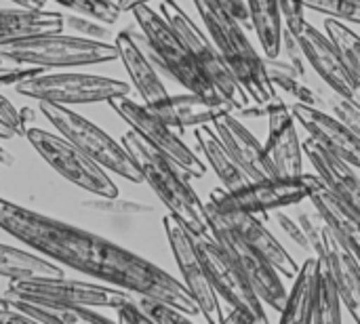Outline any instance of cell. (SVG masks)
<instances>
[{
	"instance_id": "cell-11",
	"label": "cell",
	"mask_w": 360,
	"mask_h": 324,
	"mask_svg": "<svg viewBox=\"0 0 360 324\" xmlns=\"http://www.w3.org/2000/svg\"><path fill=\"white\" fill-rule=\"evenodd\" d=\"M297 221L308 236L310 253L323 255L327 259V266L342 295V304L346 306L352 320L360 323V259L327 226L316 209L312 213H302Z\"/></svg>"
},
{
	"instance_id": "cell-10",
	"label": "cell",
	"mask_w": 360,
	"mask_h": 324,
	"mask_svg": "<svg viewBox=\"0 0 360 324\" xmlns=\"http://www.w3.org/2000/svg\"><path fill=\"white\" fill-rule=\"evenodd\" d=\"M160 13L173 25V30L181 36V40L190 48L192 57L196 59L198 67L211 80L215 91L221 97H226L234 105V110L245 108L247 103H251L249 95L245 93V89L238 84V80L230 72V67H228L224 55L219 53L217 44L213 42V38L207 32H202L175 0H162L160 2Z\"/></svg>"
},
{
	"instance_id": "cell-1",
	"label": "cell",
	"mask_w": 360,
	"mask_h": 324,
	"mask_svg": "<svg viewBox=\"0 0 360 324\" xmlns=\"http://www.w3.org/2000/svg\"><path fill=\"white\" fill-rule=\"evenodd\" d=\"M0 230L63 268H72L135 295L162 299L192 318L200 314L196 299L184 283L103 236L46 217L6 198H0Z\"/></svg>"
},
{
	"instance_id": "cell-16",
	"label": "cell",
	"mask_w": 360,
	"mask_h": 324,
	"mask_svg": "<svg viewBox=\"0 0 360 324\" xmlns=\"http://www.w3.org/2000/svg\"><path fill=\"white\" fill-rule=\"evenodd\" d=\"M285 27L297 40L314 74L323 78L331 89L348 97L356 108H360V82L346 65L342 53L327 36V32H321L308 19H304L297 25H285Z\"/></svg>"
},
{
	"instance_id": "cell-14",
	"label": "cell",
	"mask_w": 360,
	"mask_h": 324,
	"mask_svg": "<svg viewBox=\"0 0 360 324\" xmlns=\"http://www.w3.org/2000/svg\"><path fill=\"white\" fill-rule=\"evenodd\" d=\"M162 226H165V234L173 251L175 264L181 272V283L186 285L190 295L196 299L202 318L207 323H224L221 302L213 289L209 270L196 247V236H192L171 213L162 219Z\"/></svg>"
},
{
	"instance_id": "cell-41",
	"label": "cell",
	"mask_w": 360,
	"mask_h": 324,
	"mask_svg": "<svg viewBox=\"0 0 360 324\" xmlns=\"http://www.w3.org/2000/svg\"><path fill=\"white\" fill-rule=\"evenodd\" d=\"M274 217H276L278 226H281V228L291 236V240H295L304 251H308V253H310V242H308V236H306L304 228L300 226V221H297V219H291L289 215H285V213H283V209L274 211Z\"/></svg>"
},
{
	"instance_id": "cell-48",
	"label": "cell",
	"mask_w": 360,
	"mask_h": 324,
	"mask_svg": "<svg viewBox=\"0 0 360 324\" xmlns=\"http://www.w3.org/2000/svg\"><path fill=\"white\" fill-rule=\"evenodd\" d=\"M15 137V133L0 120V139H13Z\"/></svg>"
},
{
	"instance_id": "cell-30",
	"label": "cell",
	"mask_w": 360,
	"mask_h": 324,
	"mask_svg": "<svg viewBox=\"0 0 360 324\" xmlns=\"http://www.w3.org/2000/svg\"><path fill=\"white\" fill-rule=\"evenodd\" d=\"M0 276L8 280H25V278H59L63 276V266L53 259L8 245H0Z\"/></svg>"
},
{
	"instance_id": "cell-21",
	"label": "cell",
	"mask_w": 360,
	"mask_h": 324,
	"mask_svg": "<svg viewBox=\"0 0 360 324\" xmlns=\"http://www.w3.org/2000/svg\"><path fill=\"white\" fill-rule=\"evenodd\" d=\"M213 129L251 179L276 175V169L268 158L264 143H259V139L240 122V118L234 112L217 116L213 120Z\"/></svg>"
},
{
	"instance_id": "cell-7",
	"label": "cell",
	"mask_w": 360,
	"mask_h": 324,
	"mask_svg": "<svg viewBox=\"0 0 360 324\" xmlns=\"http://www.w3.org/2000/svg\"><path fill=\"white\" fill-rule=\"evenodd\" d=\"M25 139L32 143V148L38 152V156L63 179L74 183L76 188L97 196L116 200L118 198V186L108 175V171L95 162L91 156H86L80 148H76L72 141H68L59 133H49L44 129L30 127L25 133Z\"/></svg>"
},
{
	"instance_id": "cell-46",
	"label": "cell",
	"mask_w": 360,
	"mask_h": 324,
	"mask_svg": "<svg viewBox=\"0 0 360 324\" xmlns=\"http://www.w3.org/2000/svg\"><path fill=\"white\" fill-rule=\"evenodd\" d=\"M0 164H2V167H13V164H15L13 154H11L8 150H4L2 145H0Z\"/></svg>"
},
{
	"instance_id": "cell-20",
	"label": "cell",
	"mask_w": 360,
	"mask_h": 324,
	"mask_svg": "<svg viewBox=\"0 0 360 324\" xmlns=\"http://www.w3.org/2000/svg\"><path fill=\"white\" fill-rule=\"evenodd\" d=\"M114 44L118 48V59L122 61L133 86L141 95L143 105H148L152 112H156L169 99L171 93L162 84L158 67L154 65V61L143 51L137 32L131 27L120 30L114 38Z\"/></svg>"
},
{
	"instance_id": "cell-27",
	"label": "cell",
	"mask_w": 360,
	"mask_h": 324,
	"mask_svg": "<svg viewBox=\"0 0 360 324\" xmlns=\"http://www.w3.org/2000/svg\"><path fill=\"white\" fill-rule=\"evenodd\" d=\"M2 304H8L21 312H25L34 323H65V324H86V323H112L108 316L99 314V310L93 308H72V306H59L25 295H17L13 291H4L0 295Z\"/></svg>"
},
{
	"instance_id": "cell-13",
	"label": "cell",
	"mask_w": 360,
	"mask_h": 324,
	"mask_svg": "<svg viewBox=\"0 0 360 324\" xmlns=\"http://www.w3.org/2000/svg\"><path fill=\"white\" fill-rule=\"evenodd\" d=\"M108 103L135 133H139L152 148H156L160 154H165L171 162H175L179 169H184L190 177H205L207 164L179 137V129L167 124L148 105L133 101L129 95L112 97Z\"/></svg>"
},
{
	"instance_id": "cell-5",
	"label": "cell",
	"mask_w": 360,
	"mask_h": 324,
	"mask_svg": "<svg viewBox=\"0 0 360 324\" xmlns=\"http://www.w3.org/2000/svg\"><path fill=\"white\" fill-rule=\"evenodd\" d=\"M0 55L13 63L40 67H80L118 59L114 42L84 36H65L61 32L23 36L0 42Z\"/></svg>"
},
{
	"instance_id": "cell-24",
	"label": "cell",
	"mask_w": 360,
	"mask_h": 324,
	"mask_svg": "<svg viewBox=\"0 0 360 324\" xmlns=\"http://www.w3.org/2000/svg\"><path fill=\"white\" fill-rule=\"evenodd\" d=\"M226 112H234V105L224 97H205L198 93L169 95V99L154 112L167 124L175 129H196L200 124H213V120Z\"/></svg>"
},
{
	"instance_id": "cell-33",
	"label": "cell",
	"mask_w": 360,
	"mask_h": 324,
	"mask_svg": "<svg viewBox=\"0 0 360 324\" xmlns=\"http://www.w3.org/2000/svg\"><path fill=\"white\" fill-rule=\"evenodd\" d=\"M325 32L327 36L333 40V44L338 46V51L342 53L346 65L350 67V72L356 76V80L360 82V36L348 27L344 21L327 17L325 19Z\"/></svg>"
},
{
	"instance_id": "cell-37",
	"label": "cell",
	"mask_w": 360,
	"mask_h": 324,
	"mask_svg": "<svg viewBox=\"0 0 360 324\" xmlns=\"http://www.w3.org/2000/svg\"><path fill=\"white\" fill-rule=\"evenodd\" d=\"M105 25L108 23H101L97 19L84 17V15H65V27L74 30L78 36H84V38L105 40V36H112Z\"/></svg>"
},
{
	"instance_id": "cell-26",
	"label": "cell",
	"mask_w": 360,
	"mask_h": 324,
	"mask_svg": "<svg viewBox=\"0 0 360 324\" xmlns=\"http://www.w3.org/2000/svg\"><path fill=\"white\" fill-rule=\"evenodd\" d=\"M319 293V257L312 255L302 264L297 276L293 278V289L287 293V304L278 314L281 323H316Z\"/></svg>"
},
{
	"instance_id": "cell-38",
	"label": "cell",
	"mask_w": 360,
	"mask_h": 324,
	"mask_svg": "<svg viewBox=\"0 0 360 324\" xmlns=\"http://www.w3.org/2000/svg\"><path fill=\"white\" fill-rule=\"evenodd\" d=\"M46 67L40 65H25V67H0V89H17L23 82L40 76Z\"/></svg>"
},
{
	"instance_id": "cell-31",
	"label": "cell",
	"mask_w": 360,
	"mask_h": 324,
	"mask_svg": "<svg viewBox=\"0 0 360 324\" xmlns=\"http://www.w3.org/2000/svg\"><path fill=\"white\" fill-rule=\"evenodd\" d=\"M249 15L253 21V32L259 38L264 57L276 59L283 55V8L281 0H247Z\"/></svg>"
},
{
	"instance_id": "cell-32",
	"label": "cell",
	"mask_w": 360,
	"mask_h": 324,
	"mask_svg": "<svg viewBox=\"0 0 360 324\" xmlns=\"http://www.w3.org/2000/svg\"><path fill=\"white\" fill-rule=\"evenodd\" d=\"M316 257H319V280H321L316 323H342V306H344L342 295L327 266V259L323 255H316Z\"/></svg>"
},
{
	"instance_id": "cell-28",
	"label": "cell",
	"mask_w": 360,
	"mask_h": 324,
	"mask_svg": "<svg viewBox=\"0 0 360 324\" xmlns=\"http://www.w3.org/2000/svg\"><path fill=\"white\" fill-rule=\"evenodd\" d=\"M65 15L46 8H0V42L23 38V36H40L63 32Z\"/></svg>"
},
{
	"instance_id": "cell-50",
	"label": "cell",
	"mask_w": 360,
	"mask_h": 324,
	"mask_svg": "<svg viewBox=\"0 0 360 324\" xmlns=\"http://www.w3.org/2000/svg\"><path fill=\"white\" fill-rule=\"evenodd\" d=\"M6 63H8V59H6V57H2V55H0V67H4V65H6Z\"/></svg>"
},
{
	"instance_id": "cell-3",
	"label": "cell",
	"mask_w": 360,
	"mask_h": 324,
	"mask_svg": "<svg viewBox=\"0 0 360 324\" xmlns=\"http://www.w3.org/2000/svg\"><path fill=\"white\" fill-rule=\"evenodd\" d=\"M192 2L207 27V34L217 44L230 72L245 89L249 99L255 103H268L270 99H274L278 93L268 76L266 57L257 53V48L251 44L247 30L240 23H236L230 15L219 11L211 0Z\"/></svg>"
},
{
	"instance_id": "cell-9",
	"label": "cell",
	"mask_w": 360,
	"mask_h": 324,
	"mask_svg": "<svg viewBox=\"0 0 360 324\" xmlns=\"http://www.w3.org/2000/svg\"><path fill=\"white\" fill-rule=\"evenodd\" d=\"M209 236L219 245V249L230 257V261L238 268V272L247 278L253 291L259 295L264 306H270L278 314L287 304V289L283 285L281 272L247 240H243L232 228H228L209 207Z\"/></svg>"
},
{
	"instance_id": "cell-35",
	"label": "cell",
	"mask_w": 360,
	"mask_h": 324,
	"mask_svg": "<svg viewBox=\"0 0 360 324\" xmlns=\"http://www.w3.org/2000/svg\"><path fill=\"white\" fill-rule=\"evenodd\" d=\"M304 6L306 11H314L344 23H360V0H304Z\"/></svg>"
},
{
	"instance_id": "cell-6",
	"label": "cell",
	"mask_w": 360,
	"mask_h": 324,
	"mask_svg": "<svg viewBox=\"0 0 360 324\" xmlns=\"http://www.w3.org/2000/svg\"><path fill=\"white\" fill-rule=\"evenodd\" d=\"M40 112L59 135H63L68 141L80 148L86 156L99 162L105 171L116 173L118 177L133 181V183L143 181V175L137 162L133 160L129 150L122 145V141L118 143L95 122L70 110L68 105L51 103V101H40Z\"/></svg>"
},
{
	"instance_id": "cell-2",
	"label": "cell",
	"mask_w": 360,
	"mask_h": 324,
	"mask_svg": "<svg viewBox=\"0 0 360 324\" xmlns=\"http://www.w3.org/2000/svg\"><path fill=\"white\" fill-rule=\"evenodd\" d=\"M122 145L129 150L133 160L137 162L143 181L152 188V192L160 198L167 211L192 234V236H209V215L207 205L198 198V194L188 183V173L171 162L165 154L152 148L139 133L133 129L122 135Z\"/></svg>"
},
{
	"instance_id": "cell-39",
	"label": "cell",
	"mask_w": 360,
	"mask_h": 324,
	"mask_svg": "<svg viewBox=\"0 0 360 324\" xmlns=\"http://www.w3.org/2000/svg\"><path fill=\"white\" fill-rule=\"evenodd\" d=\"M0 120L15 133V137H25V133L30 129L21 118V110H17L8 101V97H4L2 93H0Z\"/></svg>"
},
{
	"instance_id": "cell-43",
	"label": "cell",
	"mask_w": 360,
	"mask_h": 324,
	"mask_svg": "<svg viewBox=\"0 0 360 324\" xmlns=\"http://www.w3.org/2000/svg\"><path fill=\"white\" fill-rule=\"evenodd\" d=\"M281 8H283V23L285 25H297L306 19L304 0H281Z\"/></svg>"
},
{
	"instance_id": "cell-19",
	"label": "cell",
	"mask_w": 360,
	"mask_h": 324,
	"mask_svg": "<svg viewBox=\"0 0 360 324\" xmlns=\"http://www.w3.org/2000/svg\"><path fill=\"white\" fill-rule=\"evenodd\" d=\"M297 124L308 133V139L316 141L321 148L333 156L350 162L360 171V135L342 120L304 103H291Z\"/></svg>"
},
{
	"instance_id": "cell-15",
	"label": "cell",
	"mask_w": 360,
	"mask_h": 324,
	"mask_svg": "<svg viewBox=\"0 0 360 324\" xmlns=\"http://www.w3.org/2000/svg\"><path fill=\"white\" fill-rule=\"evenodd\" d=\"M8 291L59 306H72V308H110L116 310L124 302L133 297V293L118 289V287H105L99 283H82V280H70L65 276L59 278H25V280H11L6 287Z\"/></svg>"
},
{
	"instance_id": "cell-23",
	"label": "cell",
	"mask_w": 360,
	"mask_h": 324,
	"mask_svg": "<svg viewBox=\"0 0 360 324\" xmlns=\"http://www.w3.org/2000/svg\"><path fill=\"white\" fill-rule=\"evenodd\" d=\"M304 154L310 158L316 175L325 181V186L340 196L344 202H348L360 215V171L350 162L333 156L325 148H321L316 141L306 139L302 143Z\"/></svg>"
},
{
	"instance_id": "cell-4",
	"label": "cell",
	"mask_w": 360,
	"mask_h": 324,
	"mask_svg": "<svg viewBox=\"0 0 360 324\" xmlns=\"http://www.w3.org/2000/svg\"><path fill=\"white\" fill-rule=\"evenodd\" d=\"M129 13H133L137 21V36L143 51L160 72H165L169 78H173L192 93L205 97H221L211 84V80L205 76V72L198 67L181 36L173 30V25L165 19L162 13L154 11L148 2L135 4Z\"/></svg>"
},
{
	"instance_id": "cell-40",
	"label": "cell",
	"mask_w": 360,
	"mask_h": 324,
	"mask_svg": "<svg viewBox=\"0 0 360 324\" xmlns=\"http://www.w3.org/2000/svg\"><path fill=\"white\" fill-rule=\"evenodd\" d=\"M219 11H224L226 15H230L236 23H240L247 32L253 30V21L249 15V6L247 0H211Z\"/></svg>"
},
{
	"instance_id": "cell-22",
	"label": "cell",
	"mask_w": 360,
	"mask_h": 324,
	"mask_svg": "<svg viewBox=\"0 0 360 324\" xmlns=\"http://www.w3.org/2000/svg\"><path fill=\"white\" fill-rule=\"evenodd\" d=\"M207 207L228 226L232 228L243 240H247L253 249H257L285 278H295L300 272V266L295 264V259L287 253V249L274 238V234L264 226V221L259 219V215L255 213H243V211H217L211 202H207Z\"/></svg>"
},
{
	"instance_id": "cell-18",
	"label": "cell",
	"mask_w": 360,
	"mask_h": 324,
	"mask_svg": "<svg viewBox=\"0 0 360 324\" xmlns=\"http://www.w3.org/2000/svg\"><path fill=\"white\" fill-rule=\"evenodd\" d=\"M268 139L264 143L276 175L295 177L304 173V148L291 105L276 95L268 101Z\"/></svg>"
},
{
	"instance_id": "cell-29",
	"label": "cell",
	"mask_w": 360,
	"mask_h": 324,
	"mask_svg": "<svg viewBox=\"0 0 360 324\" xmlns=\"http://www.w3.org/2000/svg\"><path fill=\"white\" fill-rule=\"evenodd\" d=\"M194 137H196L209 167L219 177L221 188L234 190V188H240L247 181H251V177L245 173V169L238 164V160L230 154L226 143L219 139L215 129H209V124H200V127L194 129Z\"/></svg>"
},
{
	"instance_id": "cell-44",
	"label": "cell",
	"mask_w": 360,
	"mask_h": 324,
	"mask_svg": "<svg viewBox=\"0 0 360 324\" xmlns=\"http://www.w3.org/2000/svg\"><path fill=\"white\" fill-rule=\"evenodd\" d=\"M4 308H0V323H34L25 312L8 306V304H2Z\"/></svg>"
},
{
	"instance_id": "cell-42",
	"label": "cell",
	"mask_w": 360,
	"mask_h": 324,
	"mask_svg": "<svg viewBox=\"0 0 360 324\" xmlns=\"http://www.w3.org/2000/svg\"><path fill=\"white\" fill-rule=\"evenodd\" d=\"M116 318H118V323H150V318L143 314V310L135 302V293L129 302H124L122 306L116 308Z\"/></svg>"
},
{
	"instance_id": "cell-49",
	"label": "cell",
	"mask_w": 360,
	"mask_h": 324,
	"mask_svg": "<svg viewBox=\"0 0 360 324\" xmlns=\"http://www.w3.org/2000/svg\"><path fill=\"white\" fill-rule=\"evenodd\" d=\"M21 118H23L25 124H30V122L34 120V110H32V108H23V110H21Z\"/></svg>"
},
{
	"instance_id": "cell-36",
	"label": "cell",
	"mask_w": 360,
	"mask_h": 324,
	"mask_svg": "<svg viewBox=\"0 0 360 324\" xmlns=\"http://www.w3.org/2000/svg\"><path fill=\"white\" fill-rule=\"evenodd\" d=\"M135 302L139 304V308L143 310V314L150 318V323H190V314L177 310L175 306L150 297V295H135Z\"/></svg>"
},
{
	"instance_id": "cell-34",
	"label": "cell",
	"mask_w": 360,
	"mask_h": 324,
	"mask_svg": "<svg viewBox=\"0 0 360 324\" xmlns=\"http://www.w3.org/2000/svg\"><path fill=\"white\" fill-rule=\"evenodd\" d=\"M57 4L78 13V15H84V17H91V19H97L101 23H116L122 15V8L118 6V0H55Z\"/></svg>"
},
{
	"instance_id": "cell-45",
	"label": "cell",
	"mask_w": 360,
	"mask_h": 324,
	"mask_svg": "<svg viewBox=\"0 0 360 324\" xmlns=\"http://www.w3.org/2000/svg\"><path fill=\"white\" fill-rule=\"evenodd\" d=\"M17 6H25V8H46L49 0H11Z\"/></svg>"
},
{
	"instance_id": "cell-17",
	"label": "cell",
	"mask_w": 360,
	"mask_h": 324,
	"mask_svg": "<svg viewBox=\"0 0 360 324\" xmlns=\"http://www.w3.org/2000/svg\"><path fill=\"white\" fill-rule=\"evenodd\" d=\"M196 247L205 259V266L209 270L219 302H224L228 310H238L249 314L255 323H268L264 302L247 283V278L238 272V268L230 261V257L219 249V245L211 236H196Z\"/></svg>"
},
{
	"instance_id": "cell-12",
	"label": "cell",
	"mask_w": 360,
	"mask_h": 324,
	"mask_svg": "<svg viewBox=\"0 0 360 324\" xmlns=\"http://www.w3.org/2000/svg\"><path fill=\"white\" fill-rule=\"evenodd\" d=\"M19 95L36 99V101H51L61 105H78V103H99L110 101L118 95H129L131 86L124 80L97 76V74H82V72H57L46 74L23 82L15 89Z\"/></svg>"
},
{
	"instance_id": "cell-25",
	"label": "cell",
	"mask_w": 360,
	"mask_h": 324,
	"mask_svg": "<svg viewBox=\"0 0 360 324\" xmlns=\"http://www.w3.org/2000/svg\"><path fill=\"white\" fill-rule=\"evenodd\" d=\"M310 200L314 209L323 215L327 226L348 245L354 255L360 259V215L340 196H335L325 181L312 173V188H310Z\"/></svg>"
},
{
	"instance_id": "cell-47",
	"label": "cell",
	"mask_w": 360,
	"mask_h": 324,
	"mask_svg": "<svg viewBox=\"0 0 360 324\" xmlns=\"http://www.w3.org/2000/svg\"><path fill=\"white\" fill-rule=\"evenodd\" d=\"M141 2H152V0H118V6H120L122 13H124V11H131L135 4H141Z\"/></svg>"
},
{
	"instance_id": "cell-8",
	"label": "cell",
	"mask_w": 360,
	"mask_h": 324,
	"mask_svg": "<svg viewBox=\"0 0 360 324\" xmlns=\"http://www.w3.org/2000/svg\"><path fill=\"white\" fill-rule=\"evenodd\" d=\"M312 188V173H302L295 177L274 175L264 179H251L240 188L226 190L217 188L211 192L209 202L217 211H243V213H272L278 209H287L300 205L302 200L310 198Z\"/></svg>"
}]
</instances>
